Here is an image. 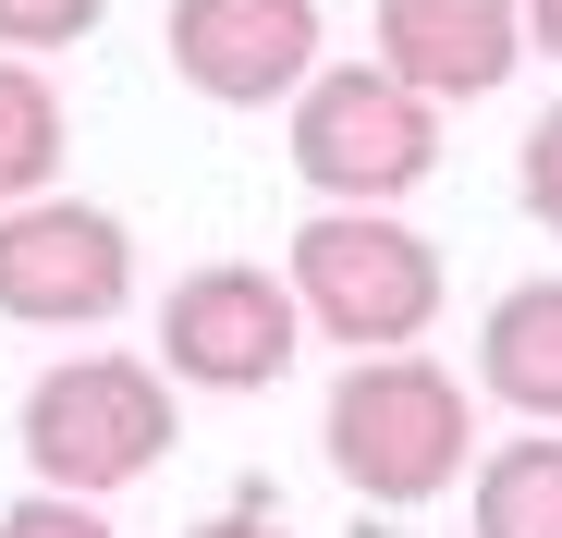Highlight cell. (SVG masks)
<instances>
[{
  "label": "cell",
  "mask_w": 562,
  "mask_h": 538,
  "mask_svg": "<svg viewBox=\"0 0 562 538\" xmlns=\"http://www.w3.org/2000/svg\"><path fill=\"white\" fill-rule=\"evenodd\" d=\"M318 440H330V478L380 514H416L440 502L452 478H477V392H464L440 355H342V380L318 404Z\"/></svg>",
  "instance_id": "6da1fadb"
},
{
  "label": "cell",
  "mask_w": 562,
  "mask_h": 538,
  "mask_svg": "<svg viewBox=\"0 0 562 538\" xmlns=\"http://www.w3.org/2000/svg\"><path fill=\"white\" fill-rule=\"evenodd\" d=\"M171 368H147V355H61V368H37L25 380V466H37V490H74V502H111V490H135L171 440H183V416H171Z\"/></svg>",
  "instance_id": "7a4b0ae2"
},
{
  "label": "cell",
  "mask_w": 562,
  "mask_h": 538,
  "mask_svg": "<svg viewBox=\"0 0 562 538\" xmlns=\"http://www.w3.org/2000/svg\"><path fill=\"white\" fill-rule=\"evenodd\" d=\"M281 282H294L306 330L342 343V355H404V343L440 330V245L416 221H392V209H318L294 233Z\"/></svg>",
  "instance_id": "3957f363"
},
{
  "label": "cell",
  "mask_w": 562,
  "mask_h": 538,
  "mask_svg": "<svg viewBox=\"0 0 562 538\" xmlns=\"http://www.w3.org/2000/svg\"><path fill=\"white\" fill-rule=\"evenodd\" d=\"M294 171L318 209H404L440 171V99H416L392 61H318L294 86Z\"/></svg>",
  "instance_id": "277c9868"
},
{
  "label": "cell",
  "mask_w": 562,
  "mask_h": 538,
  "mask_svg": "<svg viewBox=\"0 0 562 538\" xmlns=\"http://www.w3.org/2000/svg\"><path fill=\"white\" fill-rule=\"evenodd\" d=\"M294 355H306V306L257 257H209L159 294V368L183 392H269Z\"/></svg>",
  "instance_id": "5b68a950"
},
{
  "label": "cell",
  "mask_w": 562,
  "mask_h": 538,
  "mask_svg": "<svg viewBox=\"0 0 562 538\" xmlns=\"http://www.w3.org/2000/svg\"><path fill=\"white\" fill-rule=\"evenodd\" d=\"M135 306V233L86 197L0 209V318L13 330H111Z\"/></svg>",
  "instance_id": "8992f818"
},
{
  "label": "cell",
  "mask_w": 562,
  "mask_h": 538,
  "mask_svg": "<svg viewBox=\"0 0 562 538\" xmlns=\"http://www.w3.org/2000/svg\"><path fill=\"white\" fill-rule=\"evenodd\" d=\"M159 49L221 111H294V86L330 61V25H318V0H171Z\"/></svg>",
  "instance_id": "52a82bcc"
},
{
  "label": "cell",
  "mask_w": 562,
  "mask_h": 538,
  "mask_svg": "<svg viewBox=\"0 0 562 538\" xmlns=\"http://www.w3.org/2000/svg\"><path fill=\"white\" fill-rule=\"evenodd\" d=\"M380 61L416 86V99L464 111V99H502L514 61H526V0H380Z\"/></svg>",
  "instance_id": "ba28073f"
},
{
  "label": "cell",
  "mask_w": 562,
  "mask_h": 538,
  "mask_svg": "<svg viewBox=\"0 0 562 538\" xmlns=\"http://www.w3.org/2000/svg\"><path fill=\"white\" fill-rule=\"evenodd\" d=\"M477 380H490L526 428H562V269L514 282V294L477 318Z\"/></svg>",
  "instance_id": "9c48e42d"
},
{
  "label": "cell",
  "mask_w": 562,
  "mask_h": 538,
  "mask_svg": "<svg viewBox=\"0 0 562 538\" xmlns=\"http://www.w3.org/2000/svg\"><path fill=\"white\" fill-rule=\"evenodd\" d=\"M464 526L477 538H562V428H526L464 478Z\"/></svg>",
  "instance_id": "30bf717a"
},
{
  "label": "cell",
  "mask_w": 562,
  "mask_h": 538,
  "mask_svg": "<svg viewBox=\"0 0 562 538\" xmlns=\"http://www.w3.org/2000/svg\"><path fill=\"white\" fill-rule=\"evenodd\" d=\"M61 86L25 61V49H0V209H25V197H49L61 184Z\"/></svg>",
  "instance_id": "8fae6325"
},
{
  "label": "cell",
  "mask_w": 562,
  "mask_h": 538,
  "mask_svg": "<svg viewBox=\"0 0 562 538\" xmlns=\"http://www.w3.org/2000/svg\"><path fill=\"white\" fill-rule=\"evenodd\" d=\"M99 13L111 0H0V49H74V37H99Z\"/></svg>",
  "instance_id": "7c38bea8"
},
{
  "label": "cell",
  "mask_w": 562,
  "mask_h": 538,
  "mask_svg": "<svg viewBox=\"0 0 562 538\" xmlns=\"http://www.w3.org/2000/svg\"><path fill=\"white\" fill-rule=\"evenodd\" d=\"M514 197H526V221L538 233H562V99L526 123V147H514Z\"/></svg>",
  "instance_id": "4fadbf2b"
},
{
  "label": "cell",
  "mask_w": 562,
  "mask_h": 538,
  "mask_svg": "<svg viewBox=\"0 0 562 538\" xmlns=\"http://www.w3.org/2000/svg\"><path fill=\"white\" fill-rule=\"evenodd\" d=\"M0 538H123L99 502H74V490H25L13 514H0Z\"/></svg>",
  "instance_id": "5bb4252c"
},
{
  "label": "cell",
  "mask_w": 562,
  "mask_h": 538,
  "mask_svg": "<svg viewBox=\"0 0 562 538\" xmlns=\"http://www.w3.org/2000/svg\"><path fill=\"white\" fill-rule=\"evenodd\" d=\"M183 538H281V514H269V490H233L209 526H183Z\"/></svg>",
  "instance_id": "9a60e30c"
},
{
  "label": "cell",
  "mask_w": 562,
  "mask_h": 538,
  "mask_svg": "<svg viewBox=\"0 0 562 538\" xmlns=\"http://www.w3.org/2000/svg\"><path fill=\"white\" fill-rule=\"evenodd\" d=\"M526 49H538V61H562V0H526Z\"/></svg>",
  "instance_id": "2e32d148"
}]
</instances>
